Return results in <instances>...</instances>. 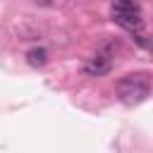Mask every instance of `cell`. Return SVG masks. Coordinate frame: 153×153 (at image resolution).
Listing matches in <instances>:
<instances>
[{"instance_id":"cell-3","label":"cell","mask_w":153,"mask_h":153,"mask_svg":"<svg viewBox=\"0 0 153 153\" xmlns=\"http://www.w3.org/2000/svg\"><path fill=\"white\" fill-rule=\"evenodd\" d=\"M110 69H112V62L105 55H96V57H88L84 62V74L86 76H105Z\"/></svg>"},{"instance_id":"cell-5","label":"cell","mask_w":153,"mask_h":153,"mask_svg":"<svg viewBox=\"0 0 153 153\" xmlns=\"http://www.w3.org/2000/svg\"><path fill=\"white\" fill-rule=\"evenodd\" d=\"M134 41H136V43H139L141 48H148V45H151V43L146 41V36H139V33H134Z\"/></svg>"},{"instance_id":"cell-1","label":"cell","mask_w":153,"mask_h":153,"mask_svg":"<svg viewBox=\"0 0 153 153\" xmlns=\"http://www.w3.org/2000/svg\"><path fill=\"white\" fill-rule=\"evenodd\" d=\"M117 93L124 103H141L148 98L151 93V84H148V74L146 72H136V74H127L117 81Z\"/></svg>"},{"instance_id":"cell-2","label":"cell","mask_w":153,"mask_h":153,"mask_svg":"<svg viewBox=\"0 0 153 153\" xmlns=\"http://www.w3.org/2000/svg\"><path fill=\"white\" fill-rule=\"evenodd\" d=\"M110 14H112V19H115L120 26L129 29L131 33L143 26L141 7H139L136 2H127V0H124V2H112V5H110Z\"/></svg>"},{"instance_id":"cell-4","label":"cell","mask_w":153,"mask_h":153,"mask_svg":"<svg viewBox=\"0 0 153 153\" xmlns=\"http://www.w3.org/2000/svg\"><path fill=\"white\" fill-rule=\"evenodd\" d=\"M26 62H29L31 67H43V65L48 62V50H45V48H31V50L26 53Z\"/></svg>"}]
</instances>
